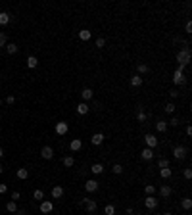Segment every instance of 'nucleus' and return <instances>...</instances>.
I'll return each instance as SVG.
<instances>
[{
	"instance_id": "13",
	"label": "nucleus",
	"mask_w": 192,
	"mask_h": 215,
	"mask_svg": "<svg viewBox=\"0 0 192 215\" xmlns=\"http://www.w3.org/2000/svg\"><path fill=\"white\" fill-rule=\"evenodd\" d=\"M140 157H142V160H152V157H154V150L152 148H144L140 152Z\"/></svg>"
},
{
	"instance_id": "48",
	"label": "nucleus",
	"mask_w": 192,
	"mask_h": 215,
	"mask_svg": "<svg viewBox=\"0 0 192 215\" xmlns=\"http://www.w3.org/2000/svg\"><path fill=\"white\" fill-rule=\"evenodd\" d=\"M2 156H4V150H2V148H0V157H2Z\"/></svg>"
},
{
	"instance_id": "49",
	"label": "nucleus",
	"mask_w": 192,
	"mask_h": 215,
	"mask_svg": "<svg viewBox=\"0 0 192 215\" xmlns=\"http://www.w3.org/2000/svg\"><path fill=\"white\" fill-rule=\"evenodd\" d=\"M2 171H4V167H2V165H0V173H2Z\"/></svg>"
},
{
	"instance_id": "10",
	"label": "nucleus",
	"mask_w": 192,
	"mask_h": 215,
	"mask_svg": "<svg viewBox=\"0 0 192 215\" xmlns=\"http://www.w3.org/2000/svg\"><path fill=\"white\" fill-rule=\"evenodd\" d=\"M69 148H71V152H79V150L83 148V142H81V138H73L69 142Z\"/></svg>"
},
{
	"instance_id": "21",
	"label": "nucleus",
	"mask_w": 192,
	"mask_h": 215,
	"mask_svg": "<svg viewBox=\"0 0 192 215\" xmlns=\"http://www.w3.org/2000/svg\"><path fill=\"white\" fill-rule=\"evenodd\" d=\"M63 165H66V167H73L75 165V157L73 156H66V157H63Z\"/></svg>"
},
{
	"instance_id": "26",
	"label": "nucleus",
	"mask_w": 192,
	"mask_h": 215,
	"mask_svg": "<svg viewBox=\"0 0 192 215\" xmlns=\"http://www.w3.org/2000/svg\"><path fill=\"white\" fill-rule=\"evenodd\" d=\"M171 175H173V171L169 169V167H165V169H160V177H161V179H169Z\"/></svg>"
},
{
	"instance_id": "34",
	"label": "nucleus",
	"mask_w": 192,
	"mask_h": 215,
	"mask_svg": "<svg viewBox=\"0 0 192 215\" xmlns=\"http://www.w3.org/2000/svg\"><path fill=\"white\" fill-rule=\"evenodd\" d=\"M148 71H150V67L146 66V63H138V73L142 75V73H148Z\"/></svg>"
},
{
	"instance_id": "36",
	"label": "nucleus",
	"mask_w": 192,
	"mask_h": 215,
	"mask_svg": "<svg viewBox=\"0 0 192 215\" xmlns=\"http://www.w3.org/2000/svg\"><path fill=\"white\" fill-rule=\"evenodd\" d=\"M8 44V37H6V33H0V46H6Z\"/></svg>"
},
{
	"instance_id": "6",
	"label": "nucleus",
	"mask_w": 192,
	"mask_h": 215,
	"mask_svg": "<svg viewBox=\"0 0 192 215\" xmlns=\"http://www.w3.org/2000/svg\"><path fill=\"white\" fill-rule=\"evenodd\" d=\"M173 156L177 157V160H183V157L186 156V148L184 146H175L173 148Z\"/></svg>"
},
{
	"instance_id": "18",
	"label": "nucleus",
	"mask_w": 192,
	"mask_h": 215,
	"mask_svg": "<svg viewBox=\"0 0 192 215\" xmlns=\"http://www.w3.org/2000/svg\"><path fill=\"white\" fill-rule=\"evenodd\" d=\"M37 66H39V60L35 58V56H29V58H27V67H29V69H35Z\"/></svg>"
},
{
	"instance_id": "24",
	"label": "nucleus",
	"mask_w": 192,
	"mask_h": 215,
	"mask_svg": "<svg viewBox=\"0 0 192 215\" xmlns=\"http://www.w3.org/2000/svg\"><path fill=\"white\" fill-rule=\"evenodd\" d=\"M90 37H92V33H90L88 29H83V31H79V39H81V40H88Z\"/></svg>"
},
{
	"instance_id": "25",
	"label": "nucleus",
	"mask_w": 192,
	"mask_h": 215,
	"mask_svg": "<svg viewBox=\"0 0 192 215\" xmlns=\"http://www.w3.org/2000/svg\"><path fill=\"white\" fill-rule=\"evenodd\" d=\"M92 94H94V92H92L90 89H83V92H81V96H83L85 102H87V100H90V98H92Z\"/></svg>"
},
{
	"instance_id": "3",
	"label": "nucleus",
	"mask_w": 192,
	"mask_h": 215,
	"mask_svg": "<svg viewBox=\"0 0 192 215\" xmlns=\"http://www.w3.org/2000/svg\"><path fill=\"white\" fill-rule=\"evenodd\" d=\"M83 204H85V207H87V211H88V213H94V211H96V200L85 198V200H83Z\"/></svg>"
},
{
	"instance_id": "45",
	"label": "nucleus",
	"mask_w": 192,
	"mask_h": 215,
	"mask_svg": "<svg viewBox=\"0 0 192 215\" xmlns=\"http://www.w3.org/2000/svg\"><path fill=\"white\" fill-rule=\"evenodd\" d=\"M12 200H13V202L19 200V192H12Z\"/></svg>"
},
{
	"instance_id": "23",
	"label": "nucleus",
	"mask_w": 192,
	"mask_h": 215,
	"mask_svg": "<svg viewBox=\"0 0 192 215\" xmlns=\"http://www.w3.org/2000/svg\"><path fill=\"white\" fill-rule=\"evenodd\" d=\"M167 127H169V125H167V121H158V123H156V129H158L160 133H165V131H167Z\"/></svg>"
},
{
	"instance_id": "17",
	"label": "nucleus",
	"mask_w": 192,
	"mask_h": 215,
	"mask_svg": "<svg viewBox=\"0 0 192 215\" xmlns=\"http://www.w3.org/2000/svg\"><path fill=\"white\" fill-rule=\"evenodd\" d=\"M90 171H92L94 175H102V173H104V165H102V163H94V165L90 167Z\"/></svg>"
},
{
	"instance_id": "2",
	"label": "nucleus",
	"mask_w": 192,
	"mask_h": 215,
	"mask_svg": "<svg viewBox=\"0 0 192 215\" xmlns=\"http://www.w3.org/2000/svg\"><path fill=\"white\" fill-rule=\"evenodd\" d=\"M184 81H186V77H184V73H183V69L179 67V69H177V71H175V73H173V83H175V85H183Z\"/></svg>"
},
{
	"instance_id": "43",
	"label": "nucleus",
	"mask_w": 192,
	"mask_h": 215,
	"mask_svg": "<svg viewBox=\"0 0 192 215\" xmlns=\"http://www.w3.org/2000/svg\"><path fill=\"white\" fill-rule=\"evenodd\" d=\"M184 177H186V179H192V169H184Z\"/></svg>"
},
{
	"instance_id": "5",
	"label": "nucleus",
	"mask_w": 192,
	"mask_h": 215,
	"mask_svg": "<svg viewBox=\"0 0 192 215\" xmlns=\"http://www.w3.org/2000/svg\"><path fill=\"white\" fill-rule=\"evenodd\" d=\"M144 206H146V209H156V207H158V200H156L154 196H148L146 200H144Z\"/></svg>"
},
{
	"instance_id": "40",
	"label": "nucleus",
	"mask_w": 192,
	"mask_h": 215,
	"mask_svg": "<svg viewBox=\"0 0 192 215\" xmlns=\"http://www.w3.org/2000/svg\"><path fill=\"white\" fill-rule=\"evenodd\" d=\"M167 125H173V127H177V125H179V117H173L171 121H169V123Z\"/></svg>"
},
{
	"instance_id": "37",
	"label": "nucleus",
	"mask_w": 192,
	"mask_h": 215,
	"mask_svg": "<svg viewBox=\"0 0 192 215\" xmlns=\"http://www.w3.org/2000/svg\"><path fill=\"white\" fill-rule=\"evenodd\" d=\"M165 111H167V113H173V111H175V104H173V102L165 104Z\"/></svg>"
},
{
	"instance_id": "46",
	"label": "nucleus",
	"mask_w": 192,
	"mask_h": 215,
	"mask_svg": "<svg viewBox=\"0 0 192 215\" xmlns=\"http://www.w3.org/2000/svg\"><path fill=\"white\" fill-rule=\"evenodd\" d=\"M6 102H8V104H13V102H16V98H13V96H8V98H6Z\"/></svg>"
},
{
	"instance_id": "4",
	"label": "nucleus",
	"mask_w": 192,
	"mask_h": 215,
	"mask_svg": "<svg viewBox=\"0 0 192 215\" xmlns=\"http://www.w3.org/2000/svg\"><path fill=\"white\" fill-rule=\"evenodd\" d=\"M144 140H146V148H152V150H154L156 146H158V142H160L158 138L154 137V134H146V137H144Z\"/></svg>"
},
{
	"instance_id": "31",
	"label": "nucleus",
	"mask_w": 192,
	"mask_h": 215,
	"mask_svg": "<svg viewBox=\"0 0 192 215\" xmlns=\"http://www.w3.org/2000/svg\"><path fill=\"white\" fill-rule=\"evenodd\" d=\"M6 209H8L10 213H16V211H17V206H16V202H13V200H12V202H8V204H6Z\"/></svg>"
},
{
	"instance_id": "14",
	"label": "nucleus",
	"mask_w": 192,
	"mask_h": 215,
	"mask_svg": "<svg viewBox=\"0 0 192 215\" xmlns=\"http://www.w3.org/2000/svg\"><path fill=\"white\" fill-rule=\"evenodd\" d=\"M10 19H12V16L8 12H0V25H8Z\"/></svg>"
},
{
	"instance_id": "38",
	"label": "nucleus",
	"mask_w": 192,
	"mask_h": 215,
	"mask_svg": "<svg viewBox=\"0 0 192 215\" xmlns=\"http://www.w3.org/2000/svg\"><path fill=\"white\" fill-rule=\"evenodd\" d=\"M111 171H113V173H115V175H119V173H121V171H123V167L119 165V163H115V165L111 167Z\"/></svg>"
},
{
	"instance_id": "32",
	"label": "nucleus",
	"mask_w": 192,
	"mask_h": 215,
	"mask_svg": "<svg viewBox=\"0 0 192 215\" xmlns=\"http://www.w3.org/2000/svg\"><path fill=\"white\" fill-rule=\"evenodd\" d=\"M144 192H146L148 196H152L154 192H156V186H154V184H146V186H144Z\"/></svg>"
},
{
	"instance_id": "7",
	"label": "nucleus",
	"mask_w": 192,
	"mask_h": 215,
	"mask_svg": "<svg viewBox=\"0 0 192 215\" xmlns=\"http://www.w3.org/2000/svg\"><path fill=\"white\" fill-rule=\"evenodd\" d=\"M85 190L87 192H96L98 190V183L94 181V179H88V181L85 183Z\"/></svg>"
},
{
	"instance_id": "27",
	"label": "nucleus",
	"mask_w": 192,
	"mask_h": 215,
	"mask_svg": "<svg viewBox=\"0 0 192 215\" xmlns=\"http://www.w3.org/2000/svg\"><path fill=\"white\" fill-rule=\"evenodd\" d=\"M137 119L140 121V123H144V121L148 119V115L144 113V110H142V108H138V113H137Z\"/></svg>"
},
{
	"instance_id": "41",
	"label": "nucleus",
	"mask_w": 192,
	"mask_h": 215,
	"mask_svg": "<svg viewBox=\"0 0 192 215\" xmlns=\"http://www.w3.org/2000/svg\"><path fill=\"white\" fill-rule=\"evenodd\" d=\"M169 96H171V98H177V96H179V92H177L175 89H171V90H169Z\"/></svg>"
},
{
	"instance_id": "51",
	"label": "nucleus",
	"mask_w": 192,
	"mask_h": 215,
	"mask_svg": "<svg viewBox=\"0 0 192 215\" xmlns=\"http://www.w3.org/2000/svg\"><path fill=\"white\" fill-rule=\"evenodd\" d=\"M0 106H2V100H0Z\"/></svg>"
},
{
	"instance_id": "8",
	"label": "nucleus",
	"mask_w": 192,
	"mask_h": 215,
	"mask_svg": "<svg viewBox=\"0 0 192 215\" xmlns=\"http://www.w3.org/2000/svg\"><path fill=\"white\" fill-rule=\"evenodd\" d=\"M40 156L44 157V160H52V157H54V150H52L50 146H42V150H40Z\"/></svg>"
},
{
	"instance_id": "44",
	"label": "nucleus",
	"mask_w": 192,
	"mask_h": 215,
	"mask_svg": "<svg viewBox=\"0 0 192 215\" xmlns=\"http://www.w3.org/2000/svg\"><path fill=\"white\" fill-rule=\"evenodd\" d=\"M184 29H186V33H192V23L190 21H186V27H184Z\"/></svg>"
},
{
	"instance_id": "9",
	"label": "nucleus",
	"mask_w": 192,
	"mask_h": 215,
	"mask_svg": "<svg viewBox=\"0 0 192 215\" xmlns=\"http://www.w3.org/2000/svg\"><path fill=\"white\" fill-rule=\"evenodd\" d=\"M54 209V204L52 202H48V200H42V202H40V211L42 213H50Z\"/></svg>"
},
{
	"instance_id": "47",
	"label": "nucleus",
	"mask_w": 192,
	"mask_h": 215,
	"mask_svg": "<svg viewBox=\"0 0 192 215\" xmlns=\"http://www.w3.org/2000/svg\"><path fill=\"white\" fill-rule=\"evenodd\" d=\"M16 215H27V211H25V209H17Z\"/></svg>"
},
{
	"instance_id": "11",
	"label": "nucleus",
	"mask_w": 192,
	"mask_h": 215,
	"mask_svg": "<svg viewBox=\"0 0 192 215\" xmlns=\"http://www.w3.org/2000/svg\"><path fill=\"white\" fill-rule=\"evenodd\" d=\"M67 131H69V125L67 123H63V121L56 123V133H58V134H66Z\"/></svg>"
},
{
	"instance_id": "39",
	"label": "nucleus",
	"mask_w": 192,
	"mask_h": 215,
	"mask_svg": "<svg viewBox=\"0 0 192 215\" xmlns=\"http://www.w3.org/2000/svg\"><path fill=\"white\" fill-rule=\"evenodd\" d=\"M106 46V40L100 37V39H96V48H104Z\"/></svg>"
},
{
	"instance_id": "35",
	"label": "nucleus",
	"mask_w": 192,
	"mask_h": 215,
	"mask_svg": "<svg viewBox=\"0 0 192 215\" xmlns=\"http://www.w3.org/2000/svg\"><path fill=\"white\" fill-rule=\"evenodd\" d=\"M104 213L106 215H113V213H115V207H113V206H106L104 207Z\"/></svg>"
},
{
	"instance_id": "12",
	"label": "nucleus",
	"mask_w": 192,
	"mask_h": 215,
	"mask_svg": "<svg viewBox=\"0 0 192 215\" xmlns=\"http://www.w3.org/2000/svg\"><path fill=\"white\" fill-rule=\"evenodd\" d=\"M92 144H94V146H100L102 144V142H104V134L102 133H96V134H92Z\"/></svg>"
},
{
	"instance_id": "29",
	"label": "nucleus",
	"mask_w": 192,
	"mask_h": 215,
	"mask_svg": "<svg viewBox=\"0 0 192 215\" xmlns=\"http://www.w3.org/2000/svg\"><path fill=\"white\" fill-rule=\"evenodd\" d=\"M6 52H8V54H16L17 52V44H13V42L6 44Z\"/></svg>"
},
{
	"instance_id": "33",
	"label": "nucleus",
	"mask_w": 192,
	"mask_h": 215,
	"mask_svg": "<svg viewBox=\"0 0 192 215\" xmlns=\"http://www.w3.org/2000/svg\"><path fill=\"white\" fill-rule=\"evenodd\" d=\"M33 198H35V200H40V202H42V200H44V192H42V190H35V192H33Z\"/></svg>"
},
{
	"instance_id": "50",
	"label": "nucleus",
	"mask_w": 192,
	"mask_h": 215,
	"mask_svg": "<svg viewBox=\"0 0 192 215\" xmlns=\"http://www.w3.org/2000/svg\"><path fill=\"white\" fill-rule=\"evenodd\" d=\"M163 215H173V213H163Z\"/></svg>"
},
{
	"instance_id": "15",
	"label": "nucleus",
	"mask_w": 192,
	"mask_h": 215,
	"mask_svg": "<svg viewBox=\"0 0 192 215\" xmlns=\"http://www.w3.org/2000/svg\"><path fill=\"white\" fill-rule=\"evenodd\" d=\"M62 196H63V188H62V186H54V188H52V198L60 200Z\"/></svg>"
},
{
	"instance_id": "19",
	"label": "nucleus",
	"mask_w": 192,
	"mask_h": 215,
	"mask_svg": "<svg viewBox=\"0 0 192 215\" xmlns=\"http://www.w3.org/2000/svg\"><path fill=\"white\" fill-rule=\"evenodd\" d=\"M27 177H29V169H25V167L17 169V179H21V181H25Z\"/></svg>"
},
{
	"instance_id": "20",
	"label": "nucleus",
	"mask_w": 192,
	"mask_h": 215,
	"mask_svg": "<svg viewBox=\"0 0 192 215\" xmlns=\"http://www.w3.org/2000/svg\"><path fill=\"white\" fill-rule=\"evenodd\" d=\"M77 111H79L81 115H85V113H88V104H87V102H81L79 106H77Z\"/></svg>"
},
{
	"instance_id": "16",
	"label": "nucleus",
	"mask_w": 192,
	"mask_h": 215,
	"mask_svg": "<svg viewBox=\"0 0 192 215\" xmlns=\"http://www.w3.org/2000/svg\"><path fill=\"white\" fill-rule=\"evenodd\" d=\"M171 192H173L171 186H167V184H163L161 188H160V194H161L163 198H169V196H171Z\"/></svg>"
},
{
	"instance_id": "30",
	"label": "nucleus",
	"mask_w": 192,
	"mask_h": 215,
	"mask_svg": "<svg viewBox=\"0 0 192 215\" xmlns=\"http://www.w3.org/2000/svg\"><path fill=\"white\" fill-rule=\"evenodd\" d=\"M158 165H160V169L169 167V160H167V157H160V160H158Z\"/></svg>"
},
{
	"instance_id": "22",
	"label": "nucleus",
	"mask_w": 192,
	"mask_h": 215,
	"mask_svg": "<svg viewBox=\"0 0 192 215\" xmlns=\"http://www.w3.org/2000/svg\"><path fill=\"white\" fill-rule=\"evenodd\" d=\"M129 83L133 85V87H140V85H142V77H140V75H133Z\"/></svg>"
},
{
	"instance_id": "28",
	"label": "nucleus",
	"mask_w": 192,
	"mask_h": 215,
	"mask_svg": "<svg viewBox=\"0 0 192 215\" xmlns=\"http://www.w3.org/2000/svg\"><path fill=\"white\" fill-rule=\"evenodd\" d=\"M181 206H183V209H190V207H192V200L190 198H183L181 200Z\"/></svg>"
},
{
	"instance_id": "42",
	"label": "nucleus",
	"mask_w": 192,
	"mask_h": 215,
	"mask_svg": "<svg viewBox=\"0 0 192 215\" xmlns=\"http://www.w3.org/2000/svg\"><path fill=\"white\" fill-rule=\"evenodd\" d=\"M6 192H8V186H6V184H0V194H6Z\"/></svg>"
},
{
	"instance_id": "1",
	"label": "nucleus",
	"mask_w": 192,
	"mask_h": 215,
	"mask_svg": "<svg viewBox=\"0 0 192 215\" xmlns=\"http://www.w3.org/2000/svg\"><path fill=\"white\" fill-rule=\"evenodd\" d=\"M177 62H179V67L181 69L190 63V48L188 46H184L183 50H179V54H177Z\"/></svg>"
}]
</instances>
